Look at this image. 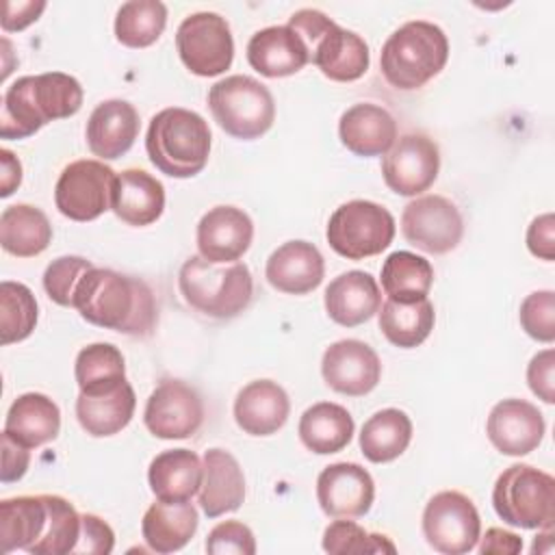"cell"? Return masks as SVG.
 <instances>
[{
	"instance_id": "obj_1",
	"label": "cell",
	"mask_w": 555,
	"mask_h": 555,
	"mask_svg": "<svg viewBox=\"0 0 555 555\" xmlns=\"http://www.w3.org/2000/svg\"><path fill=\"white\" fill-rule=\"evenodd\" d=\"M72 308L91 325L141 338L150 336L158 321L154 293L143 280L95 264L76 284Z\"/></svg>"
},
{
	"instance_id": "obj_38",
	"label": "cell",
	"mask_w": 555,
	"mask_h": 555,
	"mask_svg": "<svg viewBox=\"0 0 555 555\" xmlns=\"http://www.w3.org/2000/svg\"><path fill=\"white\" fill-rule=\"evenodd\" d=\"M74 375L80 392L98 395L126 382V362L115 345L93 343L78 351Z\"/></svg>"
},
{
	"instance_id": "obj_3",
	"label": "cell",
	"mask_w": 555,
	"mask_h": 555,
	"mask_svg": "<svg viewBox=\"0 0 555 555\" xmlns=\"http://www.w3.org/2000/svg\"><path fill=\"white\" fill-rule=\"evenodd\" d=\"M210 139V128L199 113L169 106L150 119L145 150L160 173L193 178L208 163Z\"/></svg>"
},
{
	"instance_id": "obj_9",
	"label": "cell",
	"mask_w": 555,
	"mask_h": 555,
	"mask_svg": "<svg viewBox=\"0 0 555 555\" xmlns=\"http://www.w3.org/2000/svg\"><path fill=\"white\" fill-rule=\"evenodd\" d=\"M395 230L388 208L371 199H351L332 212L325 236L338 256L362 260L382 254L392 243Z\"/></svg>"
},
{
	"instance_id": "obj_22",
	"label": "cell",
	"mask_w": 555,
	"mask_h": 555,
	"mask_svg": "<svg viewBox=\"0 0 555 555\" xmlns=\"http://www.w3.org/2000/svg\"><path fill=\"white\" fill-rule=\"evenodd\" d=\"M249 65L267 78L293 76L310 63L304 39L286 26H267L251 35L247 43Z\"/></svg>"
},
{
	"instance_id": "obj_52",
	"label": "cell",
	"mask_w": 555,
	"mask_h": 555,
	"mask_svg": "<svg viewBox=\"0 0 555 555\" xmlns=\"http://www.w3.org/2000/svg\"><path fill=\"white\" fill-rule=\"evenodd\" d=\"M0 163H2V180H0V197H9L20 184H22V163L17 156L2 147L0 150Z\"/></svg>"
},
{
	"instance_id": "obj_34",
	"label": "cell",
	"mask_w": 555,
	"mask_h": 555,
	"mask_svg": "<svg viewBox=\"0 0 555 555\" xmlns=\"http://www.w3.org/2000/svg\"><path fill=\"white\" fill-rule=\"evenodd\" d=\"M52 225L43 210L30 204L7 206L0 215V245L17 258H33L48 249Z\"/></svg>"
},
{
	"instance_id": "obj_27",
	"label": "cell",
	"mask_w": 555,
	"mask_h": 555,
	"mask_svg": "<svg viewBox=\"0 0 555 555\" xmlns=\"http://www.w3.org/2000/svg\"><path fill=\"white\" fill-rule=\"evenodd\" d=\"M111 210L128 225H150L165 210V186L145 169H124L117 173Z\"/></svg>"
},
{
	"instance_id": "obj_43",
	"label": "cell",
	"mask_w": 555,
	"mask_h": 555,
	"mask_svg": "<svg viewBox=\"0 0 555 555\" xmlns=\"http://www.w3.org/2000/svg\"><path fill=\"white\" fill-rule=\"evenodd\" d=\"M93 262L82 256H61L52 260L43 271V288L48 297L59 306H72L76 284Z\"/></svg>"
},
{
	"instance_id": "obj_31",
	"label": "cell",
	"mask_w": 555,
	"mask_h": 555,
	"mask_svg": "<svg viewBox=\"0 0 555 555\" xmlns=\"http://www.w3.org/2000/svg\"><path fill=\"white\" fill-rule=\"evenodd\" d=\"M48 494L13 496L0 503V551H33L48 529Z\"/></svg>"
},
{
	"instance_id": "obj_7",
	"label": "cell",
	"mask_w": 555,
	"mask_h": 555,
	"mask_svg": "<svg viewBox=\"0 0 555 555\" xmlns=\"http://www.w3.org/2000/svg\"><path fill=\"white\" fill-rule=\"evenodd\" d=\"M492 505L512 527L553 529L555 479L531 464H512L494 481Z\"/></svg>"
},
{
	"instance_id": "obj_6",
	"label": "cell",
	"mask_w": 555,
	"mask_h": 555,
	"mask_svg": "<svg viewBox=\"0 0 555 555\" xmlns=\"http://www.w3.org/2000/svg\"><path fill=\"white\" fill-rule=\"evenodd\" d=\"M288 26L304 39L310 61L321 74L336 82H351L366 74L371 54L366 41L319 9H299L288 17Z\"/></svg>"
},
{
	"instance_id": "obj_16",
	"label": "cell",
	"mask_w": 555,
	"mask_h": 555,
	"mask_svg": "<svg viewBox=\"0 0 555 555\" xmlns=\"http://www.w3.org/2000/svg\"><path fill=\"white\" fill-rule=\"evenodd\" d=\"M321 375L334 392L362 397L377 386L382 377V362L375 349L366 343L358 338H343L323 351Z\"/></svg>"
},
{
	"instance_id": "obj_23",
	"label": "cell",
	"mask_w": 555,
	"mask_h": 555,
	"mask_svg": "<svg viewBox=\"0 0 555 555\" xmlns=\"http://www.w3.org/2000/svg\"><path fill=\"white\" fill-rule=\"evenodd\" d=\"M291 414L286 390L273 379H254L234 399V421L249 436H271Z\"/></svg>"
},
{
	"instance_id": "obj_40",
	"label": "cell",
	"mask_w": 555,
	"mask_h": 555,
	"mask_svg": "<svg viewBox=\"0 0 555 555\" xmlns=\"http://www.w3.org/2000/svg\"><path fill=\"white\" fill-rule=\"evenodd\" d=\"M37 299L22 282L0 284V343L11 345L28 338L37 325Z\"/></svg>"
},
{
	"instance_id": "obj_35",
	"label": "cell",
	"mask_w": 555,
	"mask_h": 555,
	"mask_svg": "<svg viewBox=\"0 0 555 555\" xmlns=\"http://www.w3.org/2000/svg\"><path fill=\"white\" fill-rule=\"evenodd\" d=\"M412 440V421L399 408H384L360 429V451L373 464L397 460Z\"/></svg>"
},
{
	"instance_id": "obj_47",
	"label": "cell",
	"mask_w": 555,
	"mask_h": 555,
	"mask_svg": "<svg viewBox=\"0 0 555 555\" xmlns=\"http://www.w3.org/2000/svg\"><path fill=\"white\" fill-rule=\"evenodd\" d=\"M527 384L544 403H555V351H538L527 366Z\"/></svg>"
},
{
	"instance_id": "obj_10",
	"label": "cell",
	"mask_w": 555,
	"mask_h": 555,
	"mask_svg": "<svg viewBox=\"0 0 555 555\" xmlns=\"http://www.w3.org/2000/svg\"><path fill=\"white\" fill-rule=\"evenodd\" d=\"M117 173L104 160L80 158L69 163L56 184L54 204L72 221H93L113 208Z\"/></svg>"
},
{
	"instance_id": "obj_24",
	"label": "cell",
	"mask_w": 555,
	"mask_h": 555,
	"mask_svg": "<svg viewBox=\"0 0 555 555\" xmlns=\"http://www.w3.org/2000/svg\"><path fill=\"white\" fill-rule=\"evenodd\" d=\"M338 137L356 156H382L397 141V121L384 106L360 102L340 115Z\"/></svg>"
},
{
	"instance_id": "obj_44",
	"label": "cell",
	"mask_w": 555,
	"mask_h": 555,
	"mask_svg": "<svg viewBox=\"0 0 555 555\" xmlns=\"http://www.w3.org/2000/svg\"><path fill=\"white\" fill-rule=\"evenodd\" d=\"M520 325L533 340L553 343L555 340V293L535 291L527 295L518 312Z\"/></svg>"
},
{
	"instance_id": "obj_48",
	"label": "cell",
	"mask_w": 555,
	"mask_h": 555,
	"mask_svg": "<svg viewBox=\"0 0 555 555\" xmlns=\"http://www.w3.org/2000/svg\"><path fill=\"white\" fill-rule=\"evenodd\" d=\"M527 247L535 258L551 262L555 258V217L544 212L527 228Z\"/></svg>"
},
{
	"instance_id": "obj_5",
	"label": "cell",
	"mask_w": 555,
	"mask_h": 555,
	"mask_svg": "<svg viewBox=\"0 0 555 555\" xmlns=\"http://www.w3.org/2000/svg\"><path fill=\"white\" fill-rule=\"evenodd\" d=\"M178 288L184 301L210 319H234L251 301L254 280L245 262L225 267L191 256L178 273Z\"/></svg>"
},
{
	"instance_id": "obj_26",
	"label": "cell",
	"mask_w": 555,
	"mask_h": 555,
	"mask_svg": "<svg viewBox=\"0 0 555 555\" xmlns=\"http://www.w3.org/2000/svg\"><path fill=\"white\" fill-rule=\"evenodd\" d=\"M204 477L199 488V507L208 518L223 516L243 505L245 477L232 453L208 449L204 453Z\"/></svg>"
},
{
	"instance_id": "obj_2",
	"label": "cell",
	"mask_w": 555,
	"mask_h": 555,
	"mask_svg": "<svg viewBox=\"0 0 555 555\" xmlns=\"http://www.w3.org/2000/svg\"><path fill=\"white\" fill-rule=\"evenodd\" d=\"M82 87L63 72L22 76L7 87L0 104V137L26 139L52 119H65L80 111Z\"/></svg>"
},
{
	"instance_id": "obj_25",
	"label": "cell",
	"mask_w": 555,
	"mask_h": 555,
	"mask_svg": "<svg viewBox=\"0 0 555 555\" xmlns=\"http://www.w3.org/2000/svg\"><path fill=\"white\" fill-rule=\"evenodd\" d=\"M323 304L327 317L334 323L343 327H356L379 310L382 293L371 273L353 269L340 273L327 284Z\"/></svg>"
},
{
	"instance_id": "obj_11",
	"label": "cell",
	"mask_w": 555,
	"mask_h": 555,
	"mask_svg": "<svg viewBox=\"0 0 555 555\" xmlns=\"http://www.w3.org/2000/svg\"><path fill=\"white\" fill-rule=\"evenodd\" d=\"M176 50L184 67L195 76H219L230 69L234 39L225 17L212 11L186 15L176 30Z\"/></svg>"
},
{
	"instance_id": "obj_36",
	"label": "cell",
	"mask_w": 555,
	"mask_h": 555,
	"mask_svg": "<svg viewBox=\"0 0 555 555\" xmlns=\"http://www.w3.org/2000/svg\"><path fill=\"white\" fill-rule=\"evenodd\" d=\"M377 323L388 343L401 349H412L425 343L436 323L434 304L429 299L401 304L386 299L377 310Z\"/></svg>"
},
{
	"instance_id": "obj_42",
	"label": "cell",
	"mask_w": 555,
	"mask_h": 555,
	"mask_svg": "<svg viewBox=\"0 0 555 555\" xmlns=\"http://www.w3.org/2000/svg\"><path fill=\"white\" fill-rule=\"evenodd\" d=\"M323 551L332 555L347 553H395V544L382 533H369L353 520H334L323 531Z\"/></svg>"
},
{
	"instance_id": "obj_32",
	"label": "cell",
	"mask_w": 555,
	"mask_h": 555,
	"mask_svg": "<svg viewBox=\"0 0 555 555\" xmlns=\"http://www.w3.org/2000/svg\"><path fill=\"white\" fill-rule=\"evenodd\" d=\"M134 408H137L134 388L128 382H124L121 386L106 392H98V395L78 392L76 418L89 436L106 438V436H115L132 421Z\"/></svg>"
},
{
	"instance_id": "obj_30",
	"label": "cell",
	"mask_w": 555,
	"mask_h": 555,
	"mask_svg": "<svg viewBox=\"0 0 555 555\" xmlns=\"http://www.w3.org/2000/svg\"><path fill=\"white\" fill-rule=\"evenodd\" d=\"M204 464L191 449L160 451L147 468L150 490L158 501H191L199 492Z\"/></svg>"
},
{
	"instance_id": "obj_33",
	"label": "cell",
	"mask_w": 555,
	"mask_h": 555,
	"mask_svg": "<svg viewBox=\"0 0 555 555\" xmlns=\"http://www.w3.org/2000/svg\"><path fill=\"white\" fill-rule=\"evenodd\" d=\"M353 429L356 423L347 408L332 401H319L301 414L297 434L308 451L330 455L343 451L351 442Z\"/></svg>"
},
{
	"instance_id": "obj_41",
	"label": "cell",
	"mask_w": 555,
	"mask_h": 555,
	"mask_svg": "<svg viewBox=\"0 0 555 555\" xmlns=\"http://www.w3.org/2000/svg\"><path fill=\"white\" fill-rule=\"evenodd\" d=\"M50 518L43 538L33 546V555H67L74 553L80 535V514L76 507L59 496L48 494Z\"/></svg>"
},
{
	"instance_id": "obj_51",
	"label": "cell",
	"mask_w": 555,
	"mask_h": 555,
	"mask_svg": "<svg viewBox=\"0 0 555 555\" xmlns=\"http://www.w3.org/2000/svg\"><path fill=\"white\" fill-rule=\"evenodd\" d=\"M479 553L481 555H488V553H496V555H516L522 551V538L507 531V529H501V527H490L486 531V535L481 538L479 535Z\"/></svg>"
},
{
	"instance_id": "obj_13",
	"label": "cell",
	"mask_w": 555,
	"mask_h": 555,
	"mask_svg": "<svg viewBox=\"0 0 555 555\" xmlns=\"http://www.w3.org/2000/svg\"><path fill=\"white\" fill-rule=\"evenodd\" d=\"M403 238L427 251L447 254L457 247L464 234V219L460 208L442 195H421L405 204L401 212Z\"/></svg>"
},
{
	"instance_id": "obj_8",
	"label": "cell",
	"mask_w": 555,
	"mask_h": 555,
	"mask_svg": "<svg viewBox=\"0 0 555 555\" xmlns=\"http://www.w3.org/2000/svg\"><path fill=\"white\" fill-rule=\"evenodd\" d=\"M208 106L219 128L243 141L262 137L275 121L271 91L245 74L217 80L208 91Z\"/></svg>"
},
{
	"instance_id": "obj_20",
	"label": "cell",
	"mask_w": 555,
	"mask_h": 555,
	"mask_svg": "<svg viewBox=\"0 0 555 555\" xmlns=\"http://www.w3.org/2000/svg\"><path fill=\"white\" fill-rule=\"evenodd\" d=\"M325 275V260L317 245L308 241H286L271 251L264 267L267 282L286 295L314 291Z\"/></svg>"
},
{
	"instance_id": "obj_28",
	"label": "cell",
	"mask_w": 555,
	"mask_h": 555,
	"mask_svg": "<svg viewBox=\"0 0 555 555\" xmlns=\"http://www.w3.org/2000/svg\"><path fill=\"white\" fill-rule=\"evenodd\" d=\"M199 516L189 501H158L152 503L141 520V535L154 553H176L184 548L195 535Z\"/></svg>"
},
{
	"instance_id": "obj_49",
	"label": "cell",
	"mask_w": 555,
	"mask_h": 555,
	"mask_svg": "<svg viewBox=\"0 0 555 555\" xmlns=\"http://www.w3.org/2000/svg\"><path fill=\"white\" fill-rule=\"evenodd\" d=\"M30 464V451L15 442L11 436L2 431V470H0V481L2 483H13L20 481Z\"/></svg>"
},
{
	"instance_id": "obj_17",
	"label": "cell",
	"mask_w": 555,
	"mask_h": 555,
	"mask_svg": "<svg viewBox=\"0 0 555 555\" xmlns=\"http://www.w3.org/2000/svg\"><path fill=\"white\" fill-rule=\"evenodd\" d=\"M317 501L332 518H360L375 501V481L364 466L336 462L319 473Z\"/></svg>"
},
{
	"instance_id": "obj_15",
	"label": "cell",
	"mask_w": 555,
	"mask_h": 555,
	"mask_svg": "<svg viewBox=\"0 0 555 555\" xmlns=\"http://www.w3.org/2000/svg\"><path fill=\"white\" fill-rule=\"evenodd\" d=\"M143 423L156 438L182 440L202 427L204 403L197 390L189 384L180 379H165L147 397Z\"/></svg>"
},
{
	"instance_id": "obj_37",
	"label": "cell",
	"mask_w": 555,
	"mask_h": 555,
	"mask_svg": "<svg viewBox=\"0 0 555 555\" xmlns=\"http://www.w3.org/2000/svg\"><path fill=\"white\" fill-rule=\"evenodd\" d=\"M434 284V269L427 258L412 251H392L382 264V288L388 299L410 304L427 299Z\"/></svg>"
},
{
	"instance_id": "obj_4",
	"label": "cell",
	"mask_w": 555,
	"mask_h": 555,
	"mask_svg": "<svg viewBox=\"0 0 555 555\" xmlns=\"http://www.w3.org/2000/svg\"><path fill=\"white\" fill-rule=\"evenodd\" d=\"M449 59L444 30L425 20L399 26L382 46L379 69L386 82L401 91L421 89L442 72Z\"/></svg>"
},
{
	"instance_id": "obj_39",
	"label": "cell",
	"mask_w": 555,
	"mask_h": 555,
	"mask_svg": "<svg viewBox=\"0 0 555 555\" xmlns=\"http://www.w3.org/2000/svg\"><path fill=\"white\" fill-rule=\"evenodd\" d=\"M167 26V7L158 0H130L117 9L115 37L126 48L156 43Z\"/></svg>"
},
{
	"instance_id": "obj_14",
	"label": "cell",
	"mask_w": 555,
	"mask_h": 555,
	"mask_svg": "<svg viewBox=\"0 0 555 555\" xmlns=\"http://www.w3.org/2000/svg\"><path fill=\"white\" fill-rule=\"evenodd\" d=\"M440 171V152L434 139L423 132L399 137L382 158L386 186L403 197H416L427 191Z\"/></svg>"
},
{
	"instance_id": "obj_45",
	"label": "cell",
	"mask_w": 555,
	"mask_h": 555,
	"mask_svg": "<svg viewBox=\"0 0 555 555\" xmlns=\"http://www.w3.org/2000/svg\"><path fill=\"white\" fill-rule=\"evenodd\" d=\"M206 551L212 555H254L256 538L251 529L241 520H223L215 525L206 538Z\"/></svg>"
},
{
	"instance_id": "obj_19",
	"label": "cell",
	"mask_w": 555,
	"mask_h": 555,
	"mask_svg": "<svg viewBox=\"0 0 555 555\" xmlns=\"http://www.w3.org/2000/svg\"><path fill=\"white\" fill-rule=\"evenodd\" d=\"M197 251L215 264L236 262L251 245L254 223L243 208L215 206L197 223Z\"/></svg>"
},
{
	"instance_id": "obj_29",
	"label": "cell",
	"mask_w": 555,
	"mask_h": 555,
	"mask_svg": "<svg viewBox=\"0 0 555 555\" xmlns=\"http://www.w3.org/2000/svg\"><path fill=\"white\" fill-rule=\"evenodd\" d=\"M61 429V410L43 392L20 395L4 418V434L26 449L52 442Z\"/></svg>"
},
{
	"instance_id": "obj_21",
	"label": "cell",
	"mask_w": 555,
	"mask_h": 555,
	"mask_svg": "<svg viewBox=\"0 0 555 555\" xmlns=\"http://www.w3.org/2000/svg\"><path fill=\"white\" fill-rule=\"evenodd\" d=\"M139 134L137 108L119 98L100 102L87 121V145L100 160H115L124 156Z\"/></svg>"
},
{
	"instance_id": "obj_50",
	"label": "cell",
	"mask_w": 555,
	"mask_h": 555,
	"mask_svg": "<svg viewBox=\"0 0 555 555\" xmlns=\"http://www.w3.org/2000/svg\"><path fill=\"white\" fill-rule=\"evenodd\" d=\"M46 2L43 0H24V2H11L7 0L2 4V20L0 26L4 33H13V30H24L26 26H30L33 22L39 20V15L43 13Z\"/></svg>"
},
{
	"instance_id": "obj_18",
	"label": "cell",
	"mask_w": 555,
	"mask_h": 555,
	"mask_svg": "<svg viewBox=\"0 0 555 555\" xmlns=\"http://www.w3.org/2000/svg\"><path fill=\"white\" fill-rule=\"evenodd\" d=\"M546 431L542 412L525 399L499 401L486 421L488 440L496 451L520 457L540 447Z\"/></svg>"
},
{
	"instance_id": "obj_12",
	"label": "cell",
	"mask_w": 555,
	"mask_h": 555,
	"mask_svg": "<svg viewBox=\"0 0 555 555\" xmlns=\"http://www.w3.org/2000/svg\"><path fill=\"white\" fill-rule=\"evenodd\" d=\"M423 535L434 551L444 555L473 551L481 535V518L475 503L457 490L434 494L423 509Z\"/></svg>"
},
{
	"instance_id": "obj_46",
	"label": "cell",
	"mask_w": 555,
	"mask_h": 555,
	"mask_svg": "<svg viewBox=\"0 0 555 555\" xmlns=\"http://www.w3.org/2000/svg\"><path fill=\"white\" fill-rule=\"evenodd\" d=\"M115 546V533L111 525L95 514H80V535L74 553L108 555Z\"/></svg>"
}]
</instances>
